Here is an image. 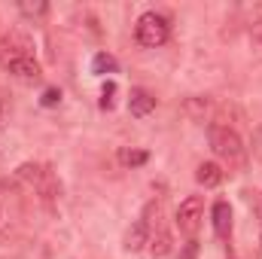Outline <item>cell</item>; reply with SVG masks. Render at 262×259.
Listing matches in <instances>:
<instances>
[{"label":"cell","instance_id":"6da1fadb","mask_svg":"<svg viewBox=\"0 0 262 259\" xmlns=\"http://www.w3.org/2000/svg\"><path fill=\"white\" fill-rule=\"evenodd\" d=\"M207 140H210L213 156H216L229 171H244V165H247V146H244V140H241L238 131L210 125V128H207Z\"/></svg>","mask_w":262,"mask_h":259},{"label":"cell","instance_id":"7a4b0ae2","mask_svg":"<svg viewBox=\"0 0 262 259\" xmlns=\"http://www.w3.org/2000/svg\"><path fill=\"white\" fill-rule=\"evenodd\" d=\"M15 183L28 186L34 195H40L43 201H55L61 195V183L55 177V171L49 165H37V162H28L15 171Z\"/></svg>","mask_w":262,"mask_h":259},{"label":"cell","instance_id":"3957f363","mask_svg":"<svg viewBox=\"0 0 262 259\" xmlns=\"http://www.w3.org/2000/svg\"><path fill=\"white\" fill-rule=\"evenodd\" d=\"M134 37H137V43L143 49H156V46H162L171 37V25L159 12H143L137 18V25H134Z\"/></svg>","mask_w":262,"mask_h":259},{"label":"cell","instance_id":"277c9868","mask_svg":"<svg viewBox=\"0 0 262 259\" xmlns=\"http://www.w3.org/2000/svg\"><path fill=\"white\" fill-rule=\"evenodd\" d=\"M18 58H34V40L18 31V28H9L3 37H0V64H12Z\"/></svg>","mask_w":262,"mask_h":259},{"label":"cell","instance_id":"5b68a950","mask_svg":"<svg viewBox=\"0 0 262 259\" xmlns=\"http://www.w3.org/2000/svg\"><path fill=\"white\" fill-rule=\"evenodd\" d=\"M174 220H177V229L186 238H195L198 229H201V220H204V201H201V195H189L186 201H180Z\"/></svg>","mask_w":262,"mask_h":259},{"label":"cell","instance_id":"8992f818","mask_svg":"<svg viewBox=\"0 0 262 259\" xmlns=\"http://www.w3.org/2000/svg\"><path fill=\"white\" fill-rule=\"evenodd\" d=\"M241 122H247V116H244V110H241L238 104H232V101H229V104H220L216 113H213V125H220V128L238 131Z\"/></svg>","mask_w":262,"mask_h":259},{"label":"cell","instance_id":"52a82bcc","mask_svg":"<svg viewBox=\"0 0 262 259\" xmlns=\"http://www.w3.org/2000/svg\"><path fill=\"white\" fill-rule=\"evenodd\" d=\"M171 250H174V238H171V229L168 226L149 232V253H152V259H168Z\"/></svg>","mask_w":262,"mask_h":259},{"label":"cell","instance_id":"ba28073f","mask_svg":"<svg viewBox=\"0 0 262 259\" xmlns=\"http://www.w3.org/2000/svg\"><path fill=\"white\" fill-rule=\"evenodd\" d=\"M213 232H216V238H229L232 235V207H229V201H216L213 204Z\"/></svg>","mask_w":262,"mask_h":259},{"label":"cell","instance_id":"9c48e42d","mask_svg":"<svg viewBox=\"0 0 262 259\" xmlns=\"http://www.w3.org/2000/svg\"><path fill=\"white\" fill-rule=\"evenodd\" d=\"M6 70H9L15 79H25V82H37V79H40V64H37V58H18V61L6 64Z\"/></svg>","mask_w":262,"mask_h":259},{"label":"cell","instance_id":"30bf717a","mask_svg":"<svg viewBox=\"0 0 262 259\" xmlns=\"http://www.w3.org/2000/svg\"><path fill=\"white\" fill-rule=\"evenodd\" d=\"M128 110H131V116H149L156 110V98L146 89H134L131 101H128Z\"/></svg>","mask_w":262,"mask_h":259},{"label":"cell","instance_id":"8fae6325","mask_svg":"<svg viewBox=\"0 0 262 259\" xmlns=\"http://www.w3.org/2000/svg\"><path fill=\"white\" fill-rule=\"evenodd\" d=\"M143 226H146V232H156V229H162L165 226V207H162V198H152L146 207H143Z\"/></svg>","mask_w":262,"mask_h":259},{"label":"cell","instance_id":"7c38bea8","mask_svg":"<svg viewBox=\"0 0 262 259\" xmlns=\"http://www.w3.org/2000/svg\"><path fill=\"white\" fill-rule=\"evenodd\" d=\"M146 244H149V232H146L143 220H137L128 232H125V250H128V253H137V250H143Z\"/></svg>","mask_w":262,"mask_h":259},{"label":"cell","instance_id":"4fadbf2b","mask_svg":"<svg viewBox=\"0 0 262 259\" xmlns=\"http://www.w3.org/2000/svg\"><path fill=\"white\" fill-rule=\"evenodd\" d=\"M195 180L201 186H207V189H213V186H220L223 183V168L216 165V162H201L195 171Z\"/></svg>","mask_w":262,"mask_h":259},{"label":"cell","instance_id":"5bb4252c","mask_svg":"<svg viewBox=\"0 0 262 259\" xmlns=\"http://www.w3.org/2000/svg\"><path fill=\"white\" fill-rule=\"evenodd\" d=\"M116 58H113V55H110V52H98V55H95V58H92V70H95V73H101V76H104V73H116Z\"/></svg>","mask_w":262,"mask_h":259},{"label":"cell","instance_id":"9a60e30c","mask_svg":"<svg viewBox=\"0 0 262 259\" xmlns=\"http://www.w3.org/2000/svg\"><path fill=\"white\" fill-rule=\"evenodd\" d=\"M146 159H149V156H146L143 149H128V146H125V149H119V162H122L125 168H137V165H146Z\"/></svg>","mask_w":262,"mask_h":259},{"label":"cell","instance_id":"2e32d148","mask_svg":"<svg viewBox=\"0 0 262 259\" xmlns=\"http://www.w3.org/2000/svg\"><path fill=\"white\" fill-rule=\"evenodd\" d=\"M207 107H210V101H207V98H189V101L183 104V113H186V116H192V119H204Z\"/></svg>","mask_w":262,"mask_h":259},{"label":"cell","instance_id":"e0dca14e","mask_svg":"<svg viewBox=\"0 0 262 259\" xmlns=\"http://www.w3.org/2000/svg\"><path fill=\"white\" fill-rule=\"evenodd\" d=\"M18 12L28 15V18H40V15L49 12V6L46 3H18Z\"/></svg>","mask_w":262,"mask_h":259},{"label":"cell","instance_id":"ac0fdd59","mask_svg":"<svg viewBox=\"0 0 262 259\" xmlns=\"http://www.w3.org/2000/svg\"><path fill=\"white\" fill-rule=\"evenodd\" d=\"M113 95H116V82L110 79V82L104 85V92H101V107H104V110H113Z\"/></svg>","mask_w":262,"mask_h":259},{"label":"cell","instance_id":"d6986e66","mask_svg":"<svg viewBox=\"0 0 262 259\" xmlns=\"http://www.w3.org/2000/svg\"><path fill=\"white\" fill-rule=\"evenodd\" d=\"M180 259H198V241H195V238H189V241L183 244V250H180Z\"/></svg>","mask_w":262,"mask_h":259},{"label":"cell","instance_id":"ffe728a7","mask_svg":"<svg viewBox=\"0 0 262 259\" xmlns=\"http://www.w3.org/2000/svg\"><path fill=\"white\" fill-rule=\"evenodd\" d=\"M58 101H61V92L58 89H46L43 92V107H55Z\"/></svg>","mask_w":262,"mask_h":259},{"label":"cell","instance_id":"44dd1931","mask_svg":"<svg viewBox=\"0 0 262 259\" xmlns=\"http://www.w3.org/2000/svg\"><path fill=\"white\" fill-rule=\"evenodd\" d=\"M253 156H256V159H262V122L253 128Z\"/></svg>","mask_w":262,"mask_h":259},{"label":"cell","instance_id":"7402d4cb","mask_svg":"<svg viewBox=\"0 0 262 259\" xmlns=\"http://www.w3.org/2000/svg\"><path fill=\"white\" fill-rule=\"evenodd\" d=\"M253 37H256V40L262 43V15L256 18V21H253Z\"/></svg>","mask_w":262,"mask_h":259},{"label":"cell","instance_id":"603a6c76","mask_svg":"<svg viewBox=\"0 0 262 259\" xmlns=\"http://www.w3.org/2000/svg\"><path fill=\"white\" fill-rule=\"evenodd\" d=\"M256 217H259V220H262V192L256 195Z\"/></svg>","mask_w":262,"mask_h":259},{"label":"cell","instance_id":"cb8c5ba5","mask_svg":"<svg viewBox=\"0 0 262 259\" xmlns=\"http://www.w3.org/2000/svg\"><path fill=\"white\" fill-rule=\"evenodd\" d=\"M3 113H6V107H3V98H0V122H3Z\"/></svg>","mask_w":262,"mask_h":259},{"label":"cell","instance_id":"d4e9b609","mask_svg":"<svg viewBox=\"0 0 262 259\" xmlns=\"http://www.w3.org/2000/svg\"><path fill=\"white\" fill-rule=\"evenodd\" d=\"M259 244H262V238H259ZM259 250H262V247H259Z\"/></svg>","mask_w":262,"mask_h":259}]
</instances>
